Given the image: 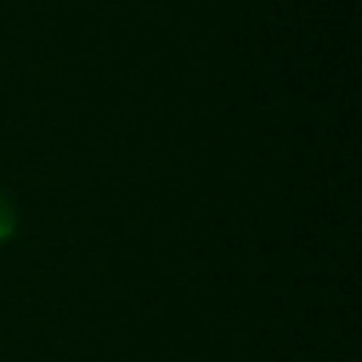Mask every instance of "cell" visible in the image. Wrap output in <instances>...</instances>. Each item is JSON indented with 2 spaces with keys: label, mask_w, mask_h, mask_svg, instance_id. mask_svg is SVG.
I'll return each mask as SVG.
<instances>
[{
  "label": "cell",
  "mask_w": 362,
  "mask_h": 362,
  "mask_svg": "<svg viewBox=\"0 0 362 362\" xmlns=\"http://www.w3.org/2000/svg\"><path fill=\"white\" fill-rule=\"evenodd\" d=\"M13 229V216H10V204H4L0 200V238H6Z\"/></svg>",
  "instance_id": "cell-1"
}]
</instances>
